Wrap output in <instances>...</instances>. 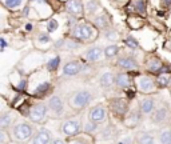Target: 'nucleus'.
<instances>
[{"label": "nucleus", "mask_w": 171, "mask_h": 144, "mask_svg": "<svg viewBox=\"0 0 171 144\" xmlns=\"http://www.w3.org/2000/svg\"><path fill=\"white\" fill-rule=\"evenodd\" d=\"M91 100H92V95H91L90 91H86V90L76 91L68 98V105L72 109H82V108H86L91 103Z\"/></svg>", "instance_id": "obj_1"}, {"label": "nucleus", "mask_w": 171, "mask_h": 144, "mask_svg": "<svg viewBox=\"0 0 171 144\" xmlns=\"http://www.w3.org/2000/svg\"><path fill=\"white\" fill-rule=\"evenodd\" d=\"M61 134L67 138H74L82 132V121L79 117H70L65 119L60 125Z\"/></svg>", "instance_id": "obj_2"}, {"label": "nucleus", "mask_w": 171, "mask_h": 144, "mask_svg": "<svg viewBox=\"0 0 171 144\" xmlns=\"http://www.w3.org/2000/svg\"><path fill=\"white\" fill-rule=\"evenodd\" d=\"M71 35L74 39H78L80 42H91L95 38V31L88 23H80L74 27Z\"/></svg>", "instance_id": "obj_3"}, {"label": "nucleus", "mask_w": 171, "mask_h": 144, "mask_svg": "<svg viewBox=\"0 0 171 144\" xmlns=\"http://www.w3.org/2000/svg\"><path fill=\"white\" fill-rule=\"evenodd\" d=\"M12 136L16 142L24 143L34 136V128L28 123H19L12 128Z\"/></svg>", "instance_id": "obj_4"}, {"label": "nucleus", "mask_w": 171, "mask_h": 144, "mask_svg": "<svg viewBox=\"0 0 171 144\" xmlns=\"http://www.w3.org/2000/svg\"><path fill=\"white\" fill-rule=\"evenodd\" d=\"M47 112H48V104L39 102L30 107V109H28V117L34 123H43L47 117Z\"/></svg>", "instance_id": "obj_5"}, {"label": "nucleus", "mask_w": 171, "mask_h": 144, "mask_svg": "<svg viewBox=\"0 0 171 144\" xmlns=\"http://www.w3.org/2000/svg\"><path fill=\"white\" fill-rule=\"evenodd\" d=\"M156 82L151 79L150 76H139L136 80V88L142 94H154L156 91Z\"/></svg>", "instance_id": "obj_6"}, {"label": "nucleus", "mask_w": 171, "mask_h": 144, "mask_svg": "<svg viewBox=\"0 0 171 144\" xmlns=\"http://www.w3.org/2000/svg\"><path fill=\"white\" fill-rule=\"evenodd\" d=\"M108 107H110V109L116 116H126L127 112H128V103H127V100L123 98L112 99V100H110V103H108Z\"/></svg>", "instance_id": "obj_7"}, {"label": "nucleus", "mask_w": 171, "mask_h": 144, "mask_svg": "<svg viewBox=\"0 0 171 144\" xmlns=\"http://www.w3.org/2000/svg\"><path fill=\"white\" fill-rule=\"evenodd\" d=\"M65 11L71 16H75L76 19L84 16V7H83L82 0H67V3H65Z\"/></svg>", "instance_id": "obj_8"}, {"label": "nucleus", "mask_w": 171, "mask_h": 144, "mask_svg": "<svg viewBox=\"0 0 171 144\" xmlns=\"http://www.w3.org/2000/svg\"><path fill=\"white\" fill-rule=\"evenodd\" d=\"M106 107H104L103 104H98L95 107H92V108L90 109V113H88V119L95 121V123L100 124L103 123L104 120H106Z\"/></svg>", "instance_id": "obj_9"}, {"label": "nucleus", "mask_w": 171, "mask_h": 144, "mask_svg": "<svg viewBox=\"0 0 171 144\" xmlns=\"http://www.w3.org/2000/svg\"><path fill=\"white\" fill-rule=\"evenodd\" d=\"M51 142V134L48 130L46 128H42L39 130L34 136L28 140V144H48Z\"/></svg>", "instance_id": "obj_10"}, {"label": "nucleus", "mask_w": 171, "mask_h": 144, "mask_svg": "<svg viewBox=\"0 0 171 144\" xmlns=\"http://www.w3.org/2000/svg\"><path fill=\"white\" fill-rule=\"evenodd\" d=\"M169 119V109L166 107H158L151 113V120L155 124H165Z\"/></svg>", "instance_id": "obj_11"}, {"label": "nucleus", "mask_w": 171, "mask_h": 144, "mask_svg": "<svg viewBox=\"0 0 171 144\" xmlns=\"http://www.w3.org/2000/svg\"><path fill=\"white\" fill-rule=\"evenodd\" d=\"M140 113H142V111L140 109H131L127 112V115L125 117V124H126V127H128V128H135L138 124H139V121H140Z\"/></svg>", "instance_id": "obj_12"}, {"label": "nucleus", "mask_w": 171, "mask_h": 144, "mask_svg": "<svg viewBox=\"0 0 171 144\" xmlns=\"http://www.w3.org/2000/svg\"><path fill=\"white\" fill-rule=\"evenodd\" d=\"M48 109H51L55 116H60L63 113V102L59 96H52L48 100Z\"/></svg>", "instance_id": "obj_13"}, {"label": "nucleus", "mask_w": 171, "mask_h": 144, "mask_svg": "<svg viewBox=\"0 0 171 144\" xmlns=\"http://www.w3.org/2000/svg\"><path fill=\"white\" fill-rule=\"evenodd\" d=\"M116 65L119 68L125 69V71H134V69L138 68V64L136 61L134 60L132 57L130 56H123V57H119L118 61H116Z\"/></svg>", "instance_id": "obj_14"}, {"label": "nucleus", "mask_w": 171, "mask_h": 144, "mask_svg": "<svg viewBox=\"0 0 171 144\" xmlns=\"http://www.w3.org/2000/svg\"><path fill=\"white\" fill-rule=\"evenodd\" d=\"M82 69V64L76 60H71L68 63H65L64 67H63V73L67 76H74V75H78Z\"/></svg>", "instance_id": "obj_15"}, {"label": "nucleus", "mask_w": 171, "mask_h": 144, "mask_svg": "<svg viewBox=\"0 0 171 144\" xmlns=\"http://www.w3.org/2000/svg\"><path fill=\"white\" fill-rule=\"evenodd\" d=\"M115 83L116 86L119 88H122V90H128L131 87V84H132V80H131V76L128 73H118V75L115 76Z\"/></svg>", "instance_id": "obj_16"}, {"label": "nucleus", "mask_w": 171, "mask_h": 144, "mask_svg": "<svg viewBox=\"0 0 171 144\" xmlns=\"http://www.w3.org/2000/svg\"><path fill=\"white\" fill-rule=\"evenodd\" d=\"M102 54H103V51H102L100 47H91L90 50L86 51L84 59H86L87 61L94 63V61H98L102 57Z\"/></svg>", "instance_id": "obj_17"}, {"label": "nucleus", "mask_w": 171, "mask_h": 144, "mask_svg": "<svg viewBox=\"0 0 171 144\" xmlns=\"http://www.w3.org/2000/svg\"><path fill=\"white\" fill-rule=\"evenodd\" d=\"M155 109V100L152 98H146L140 102V111L143 115H150Z\"/></svg>", "instance_id": "obj_18"}, {"label": "nucleus", "mask_w": 171, "mask_h": 144, "mask_svg": "<svg viewBox=\"0 0 171 144\" xmlns=\"http://www.w3.org/2000/svg\"><path fill=\"white\" fill-rule=\"evenodd\" d=\"M162 61L159 60L158 57H150L147 60L146 63V68H147V71H150V72H154V73H158L159 72V69L162 68Z\"/></svg>", "instance_id": "obj_19"}, {"label": "nucleus", "mask_w": 171, "mask_h": 144, "mask_svg": "<svg viewBox=\"0 0 171 144\" xmlns=\"http://www.w3.org/2000/svg\"><path fill=\"white\" fill-rule=\"evenodd\" d=\"M94 24H95L98 28H100V29H107V27L110 25V20H108V16H107L106 13L98 15V16L94 17Z\"/></svg>", "instance_id": "obj_20"}, {"label": "nucleus", "mask_w": 171, "mask_h": 144, "mask_svg": "<svg viewBox=\"0 0 171 144\" xmlns=\"http://www.w3.org/2000/svg\"><path fill=\"white\" fill-rule=\"evenodd\" d=\"M115 83V76L112 75L111 72H104L103 75L100 76V84L102 87H111L112 84Z\"/></svg>", "instance_id": "obj_21"}, {"label": "nucleus", "mask_w": 171, "mask_h": 144, "mask_svg": "<svg viewBox=\"0 0 171 144\" xmlns=\"http://www.w3.org/2000/svg\"><path fill=\"white\" fill-rule=\"evenodd\" d=\"M13 121V115L11 112H4L0 117V127H2V130H6V128H8L11 124H12Z\"/></svg>", "instance_id": "obj_22"}, {"label": "nucleus", "mask_w": 171, "mask_h": 144, "mask_svg": "<svg viewBox=\"0 0 171 144\" xmlns=\"http://www.w3.org/2000/svg\"><path fill=\"white\" fill-rule=\"evenodd\" d=\"M155 82H156V84H158V87H161V88L169 87L170 82H171V75L170 73H161V75H158Z\"/></svg>", "instance_id": "obj_23"}, {"label": "nucleus", "mask_w": 171, "mask_h": 144, "mask_svg": "<svg viewBox=\"0 0 171 144\" xmlns=\"http://www.w3.org/2000/svg\"><path fill=\"white\" fill-rule=\"evenodd\" d=\"M138 144H155V139L148 132H142L138 135Z\"/></svg>", "instance_id": "obj_24"}, {"label": "nucleus", "mask_w": 171, "mask_h": 144, "mask_svg": "<svg viewBox=\"0 0 171 144\" xmlns=\"http://www.w3.org/2000/svg\"><path fill=\"white\" fill-rule=\"evenodd\" d=\"M99 8H100V6L98 3V0H88V2H86V11L88 15L96 13V11Z\"/></svg>", "instance_id": "obj_25"}, {"label": "nucleus", "mask_w": 171, "mask_h": 144, "mask_svg": "<svg viewBox=\"0 0 171 144\" xmlns=\"http://www.w3.org/2000/svg\"><path fill=\"white\" fill-rule=\"evenodd\" d=\"M119 54V47L118 46H107L104 48V56L107 59H112Z\"/></svg>", "instance_id": "obj_26"}, {"label": "nucleus", "mask_w": 171, "mask_h": 144, "mask_svg": "<svg viewBox=\"0 0 171 144\" xmlns=\"http://www.w3.org/2000/svg\"><path fill=\"white\" fill-rule=\"evenodd\" d=\"M159 143L161 144H171V130H163L159 134Z\"/></svg>", "instance_id": "obj_27"}, {"label": "nucleus", "mask_w": 171, "mask_h": 144, "mask_svg": "<svg viewBox=\"0 0 171 144\" xmlns=\"http://www.w3.org/2000/svg\"><path fill=\"white\" fill-rule=\"evenodd\" d=\"M104 38H106L107 40H111V42H116V40L119 39V34H118V31H115V29L107 28L106 31H104Z\"/></svg>", "instance_id": "obj_28"}, {"label": "nucleus", "mask_w": 171, "mask_h": 144, "mask_svg": "<svg viewBox=\"0 0 171 144\" xmlns=\"http://www.w3.org/2000/svg\"><path fill=\"white\" fill-rule=\"evenodd\" d=\"M134 8H135L136 13L144 15L146 13V3L143 0H138V2H135V4H134Z\"/></svg>", "instance_id": "obj_29"}, {"label": "nucleus", "mask_w": 171, "mask_h": 144, "mask_svg": "<svg viewBox=\"0 0 171 144\" xmlns=\"http://www.w3.org/2000/svg\"><path fill=\"white\" fill-rule=\"evenodd\" d=\"M96 130H98V123H95V121L88 120L84 124V132L86 134H92V132H95Z\"/></svg>", "instance_id": "obj_30"}, {"label": "nucleus", "mask_w": 171, "mask_h": 144, "mask_svg": "<svg viewBox=\"0 0 171 144\" xmlns=\"http://www.w3.org/2000/svg\"><path fill=\"white\" fill-rule=\"evenodd\" d=\"M59 63H60V57H59V56H54V57L48 61L47 67H48L50 71H55V69L59 67Z\"/></svg>", "instance_id": "obj_31"}, {"label": "nucleus", "mask_w": 171, "mask_h": 144, "mask_svg": "<svg viewBox=\"0 0 171 144\" xmlns=\"http://www.w3.org/2000/svg\"><path fill=\"white\" fill-rule=\"evenodd\" d=\"M23 0H4V6L7 7V8L9 9H13V8H17Z\"/></svg>", "instance_id": "obj_32"}, {"label": "nucleus", "mask_w": 171, "mask_h": 144, "mask_svg": "<svg viewBox=\"0 0 171 144\" xmlns=\"http://www.w3.org/2000/svg\"><path fill=\"white\" fill-rule=\"evenodd\" d=\"M58 27H59V23H58V20L55 19H51L48 21V24H47V29H48V32H55Z\"/></svg>", "instance_id": "obj_33"}, {"label": "nucleus", "mask_w": 171, "mask_h": 144, "mask_svg": "<svg viewBox=\"0 0 171 144\" xmlns=\"http://www.w3.org/2000/svg\"><path fill=\"white\" fill-rule=\"evenodd\" d=\"M126 46L130 47L131 50H135V48L138 47V42L134 38H131V36H128V38L126 39Z\"/></svg>", "instance_id": "obj_34"}, {"label": "nucleus", "mask_w": 171, "mask_h": 144, "mask_svg": "<svg viewBox=\"0 0 171 144\" xmlns=\"http://www.w3.org/2000/svg\"><path fill=\"white\" fill-rule=\"evenodd\" d=\"M0 142H2L3 144H6V143H8V142H9L8 138H7V134H6V131H4V130L0 131Z\"/></svg>", "instance_id": "obj_35"}, {"label": "nucleus", "mask_w": 171, "mask_h": 144, "mask_svg": "<svg viewBox=\"0 0 171 144\" xmlns=\"http://www.w3.org/2000/svg\"><path fill=\"white\" fill-rule=\"evenodd\" d=\"M50 40L51 39H50V36L47 34H40V35H39V42H40V43H48Z\"/></svg>", "instance_id": "obj_36"}, {"label": "nucleus", "mask_w": 171, "mask_h": 144, "mask_svg": "<svg viewBox=\"0 0 171 144\" xmlns=\"http://www.w3.org/2000/svg\"><path fill=\"white\" fill-rule=\"evenodd\" d=\"M50 87V84L48 83H44V84H40V86H39L38 88H36V94H40V92L43 91V92H44L46 90H47V88H48Z\"/></svg>", "instance_id": "obj_37"}, {"label": "nucleus", "mask_w": 171, "mask_h": 144, "mask_svg": "<svg viewBox=\"0 0 171 144\" xmlns=\"http://www.w3.org/2000/svg\"><path fill=\"white\" fill-rule=\"evenodd\" d=\"M171 72V67H169V65H162V68L159 69L158 75H161V73H170Z\"/></svg>", "instance_id": "obj_38"}, {"label": "nucleus", "mask_w": 171, "mask_h": 144, "mask_svg": "<svg viewBox=\"0 0 171 144\" xmlns=\"http://www.w3.org/2000/svg\"><path fill=\"white\" fill-rule=\"evenodd\" d=\"M65 44H67V47L65 48H68V50H74V48H78L79 47V44L78 43H75V42H65Z\"/></svg>", "instance_id": "obj_39"}, {"label": "nucleus", "mask_w": 171, "mask_h": 144, "mask_svg": "<svg viewBox=\"0 0 171 144\" xmlns=\"http://www.w3.org/2000/svg\"><path fill=\"white\" fill-rule=\"evenodd\" d=\"M68 144H87V143L84 142V140H82V139H78V138H76V139H72Z\"/></svg>", "instance_id": "obj_40"}, {"label": "nucleus", "mask_w": 171, "mask_h": 144, "mask_svg": "<svg viewBox=\"0 0 171 144\" xmlns=\"http://www.w3.org/2000/svg\"><path fill=\"white\" fill-rule=\"evenodd\" d=\"M48 144H65V143L61 139H51V142Z\"/></svg>", "instance_id": "obj_41"}, {"label": "nucleus", "mask_w": 171, "mask_h": 144, "mask_svg": "<svg viewBox=\"0 0 171 144\" xmlns=\"http://www.w3.org/2000/svg\"><path fill=\"white\" fill-rule=\"evenodd\" d=\"M7 47V42L4 38H2V50H4V48Z\"/></svg>", "instance_id": "obj_42"}, {"label": "nucleus", "mask_w": 171, "mask_h": 144, "mask_svg": "<svg viewBox=\"0 0 171 144\" xmlns=\"http://www.w3.org/2000/svg\"><path fill=\"white\" fill-rule=\"evenodd\" d=\"M163 4H165V6H170L171 4V0H163Z\"/></svg>", "instance_id": "obj_43"}, {"label": "nucleus", "mask_w": 171, "mask_h": 144, "mask_svg": "<svg viewBox=\"0 0 171 144\" xmlns=\"http://www.w3.org/2000/svg\"><path fill=\"white\" fill-rule=\"evenodd\" d=\"M169 87H170V94H171V82H170V86Z\"/></svg>", "instance_id": "obj_44"}]
</instances>
